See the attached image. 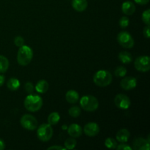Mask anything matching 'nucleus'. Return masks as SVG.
I'll return each mask as SVG.
<instances>
[{"label":"nucleus","instance_id":"f257e3e1","mask_svg":"<svg viewBox=\"0 0 150 150\" xmlns=\"http://www.w3.org/2000/svg\"><path fill=\"white\" fill-rule=\"evenodd\" d=\"M43 101L41 97L31 94L26 96L24 100V107L27 111L31 112H36L39 111L42 106Z\"/></svg>","mask_w":150,"mask_h":150},{"label":"nucleus","instance_id":"f03ea898","mask_svg":"<svg viewBox=\"0 0 150 150\" xmlns=\"http://www.w3.org/2000/svg\"><path fill=\"white\" fill-rule=\"evenodd\" d=\"M112 75L108 70H101L97 72L93 77V81L100 87H105L112 82Z\"/></svg>","mask_w":150,"mask_h":150},{"label":"nucleus","instance_id":"7ed1b4c3","mask_svg":"<svg viewBox=\"0 0 150 150\" xmlns=\"http://www.w3.org/2000/svg\"><path fill=\"white\" fill-rule=\"evenodd\" d=\"M33 58V51L30 47L27 45H22L19 47L17 54V61L20 65L26 66L31 62Z\"/></svg>","mask_w":150,"mask_h":150},{"label":"nucleus","instance_id":"20e7f679","mask_svg":"<svg viewBox=\"0 0 150 150\" xmlns=\"http://www.w3.org/2000/svg\"><path fill=\"white\" fill-rule=\"evenodd\" d=\"M81 107L83 110L89 112L95 111L99 107L98 100L93 95H85L80 100Z\"/></svg>","mask_w":150,"mask_h":150},{"label":"nucleus","instance_id":"39448f33","mask_svg":"<svg viewBox=\"0 0 150 150\" xmlns=\"http://www.w3.org/2000/svg\"><path fill=\"white\" fill-rule=\"evenodd\" d=\"M53 128L51 125L42 124L38 127V131H37V136L40 141L43 142H48L51 140L53 136Z\"/></svg>","mask_w":150,"mask_h":150},{"label":"nucleus","instance_id":"423d86ee","mask_svg":"<svg viewBox=\"0 0 150 150\" xmlns=\"http://www.w3.org/2000/svg\"><path fill=\"white\" fill-rule=\"evenodd\" d=\"M117 41L125 48H132L134 46V39L127 32H120L117 35Z\"/></svg>","mask_w":150,"mask_h":150},{"label":"nucleus","instance_id":"0eeeda50","mask_svg":"<svg viewBox=\"0 0 150 150\" xmlns=\"http://www.w3.org/2000/svg\"><path fill=\"white\" fill-rule=\"evenodd\" d=\"M20 123L22 127L28 130H34L38 128V122L35 117L31 114H24L21 118Z\"/></svg>","mask_w":150,"mask_h":150},{"label":"nucleus","instance_id":"6e6552de","mask_svg":"<svg viewBox=\"0 0 150 150\" xmlns=\"http://www.w3.org/2000/svg\"><path fill=\"white\" fill-rule=\"evenodd\" d=\"M135 68L140 72H148L150 70V59L149 56H141L134 62Z\"/></svg>","mask_w":150,"mask_h":150},{"label":"nucleus","instance_id":"1a4fd4ad","mask_svg":"<svg viewBox=\"0 0 150 150\" xmlns=\"http://www.w3.org/2000/svg\"><path fill=\"white\" fill-rule=\"evenodd\" d=\"M114 103L117 108L126 110L130 108L131 105V101L130 98L125 94H118L114 98Z\"/></svg>","mask_w":150,"mask_h":150},{"label":"nucleus","instance_id":"9d476101","mask_svg":"<svg viewBox=\"0 0 150 150\" xmlns=\"http://www.w3.org/2000/svg\"><path fill=\"white\" fill-rule=\"evenodd\" d=\"M120 86L125 90H132L137 86V80L133 76H127L121 81Z\"/></svg>","mask_w":150,"mask_h":150},{"label":"nucleus","instance_id":"9b49d317","mask_svg":"<svg viewBox=\"0 0 150 150\" xmlns=\"http://www.w3.org/2000/svg\"><path fill=\"white\" fill-rule=\"evenodd\" d=\"M100 132V127L97 123L89 122L85 125L83 127V133L89 137H94L97 136Z\"/></svg>","mask_w":150,"mask_h":150},{"label":"nucleus","instance_id":"f8f14e48","mask_svg":"<svg viewBox=\"0 0 150 150\" xmlns=\"http://www.w3.org/2000/svg\"><path fill=\"white\" fill-rule=\"evenodd\" d=\"M149 144L143 138H137L133 142V149L135 150H149Z\"/></svg>","mask_w":150,"mask_h":150},{"label":"nucleus","instance_id":"ddd939ff","mask_svg":"<svg viewBox=\"0 0 150 150\" xmlns=\"http://www.w3.org/2000/svg\"><path fill=\"white\" fill-rule=\"evenodd\" d=\"M122 10L126 16H131L136 12V6L132 1H124L122 4Z\"/></svg>","mask_w":150,"mask_h":150},{"label":"nucleus","instance_id":"4468645a","mask_svg":"<svg viewBox=\"0 0 150 150\" xmlns=\"http://www.w3.org/2000/svg\"><path fill=\"white\" fill-rule=\"evenodd\" d=\"M67 133L71 137L76 139V138H79L81 136L82 128L78 124H71L68 127Z\"/></svg>","mask_w":150,"mask_h":150},{"label":"nucleus","instance_id":"2eb2a0df","mask_svg":"<svg viewBox=\"0 0 150 150\" xmlns=\"http://www.w3.org/2000/svg\"><path fill=\"white\" fill-rule=\"evenodd\" d=\"M87 0H73L72 7L77 12H83L87 8Z\"/></svg>","mask_w":150,"mask_h":150},{"label":"nucleus","instance_id":"dca6fc26","mask_svg":"<svg viewBox=\"0 0 150 150\" xmlns=\"http://www.w3.org/2000/svg\"><path fill=\"white\" fill-rule=\"evenodd\" d=\"M130 133L128 130L127 129H121L117 132V135H116V139L120 143H126L130 139Z\"/></svg>","mask_w":150,"mask_h":150},{"label":"nucleus","instance_id":"f3484780","mask_svg":"<svg viewBox=\"0 0 150 150\" xmlns=\"http://www.w3.org/2000/svg\"><path fill=\"white\" fill-rule=\"evenodd\" d=\"M65 98L69 103H76L79 100V94L76 90H69L66 93Z\"/></svg>","mask_w":150,"mask_h":150},{"label":"nucleus","instance_id":"a211bd4d","mask_svg":"<svg viewBox=\"0 0 150 150\" xmlns=\"http://www.w3.org/2000/svg\"><path fill=\"white\" fill-rule=\"evenodd\" d=\"M49 88V84L45 80H40L37 83L35 86V90L41 94L45 93Z\"/></svg>","mask_w":150,"mask_h":150},{"label":"nucleus","instance_id":"6ab92c4d","mask_svg":"<svg viewBox=\"0 0 150 150\" xmlns=\"http://www.w3.org/2000/svg\"><path fill=\"white\" fill-rule=\"evenodd\" d=\"M119 59L123 64H130L133 61V57L131 54H130L127 51H121L119 54Z\"/></svg>","mask_w":150,"mask_h":150},{"label":"nucleus","instance_id":"aec40b11","mask_svg":"<svg viewBox=\"0 0 150 150\" xmlns=\"http://www.w3.org/2000/svg\"><path fill=\"white\" fill-rule=\"evenodd\" d=\"M20 81L18 79L16 78H11L8 80L7 83V86L10 91H16L20 87Z\"/></svg>","mask_w":150,"mask_h":150},{"label":"nucleus","instance_id":"412c9836","mask_svg":"<svg viewBox=\"0 0 150 150\" xmlns=\"http://www.w3.org/2000/svg\"><path fill=\"white\" fill-rule=\"evenodd\" d=\"M9 61L5 57L0 55V73H4L9 68Z\"/></svg>","mask_w":150,"mask_h":150},{"label":"nucleus","instance_id":"4be33fe9","mask_svg":"<svg viewBox=\"0 0 150 150\" xmlns=\"http://www.w3.org/2000/svg\"><path fill=\"white\" fill-rule=\"evenodd\" d=\"M59 120L60 116L57 112L51 113L48 117V123L51 125H55L59 122Z\"/></svg>","mask_w":150,"mask_h":150},{"label":"nucleus","instance_id":"5701e85b","mask_svg":"<svg viewBox=\"0 0 150 150\" xmlns=\"http://www.w3.org/2000/svg\"><path fill=\"white\" fill-rule=\"evenodd\" d=\"M76 144L77 142L75 138H69L64 142V147L66 149H73L76 147Z\"/></svg>","mask_w":150,"mask_h":150},{"label":"nucleus","instance_id":"b1692460","mask_svg":"<svg viewBox=\"0 0 150 150\" xmlns=\"http://www.w3.org/2000/svg\"><path fill=\"white\" fill-rule=\"evenodd\" d=\"M105 145L108 149H114L117 147V142L114 138H107L105 141Z\"/></svg>","mask_w":150,"mask_h":150},{"label":"nucleus","instance_id":"393cba45","mask_svg":"<svg viewBox=\"0 0 150 150\" xmlns=\"http://www.w3.org/2000/svg\"><path fill=\"white\" fill-rule=\"evenodd\" d=\"M114 74L117 77L122 78L124 77L127 74V69L125 68L123 66H119L116 68V70H114Z\"/></svg>","mask_w":150,"mask_h":150},{"label":"nucleus","instance_id":"a878e982","mask_svg":"<svg viewBox=\"0 0 150 150\" xmlns=\"http://www.w3.org/2000/svg\"><path fill=\"white\" fill-rule=\"evenodd\" d=\"M68 114L70 117H79L81 114V108L79 106H73L69 109Z\"/></svg>","mask_w":150,"mask_h":150},{"label":"nucleus","instance_id":"bb28decb","mask_svg":"<svg viewBox=\"0 0 150 150\" xmlns=\"http://www.w3.org/2000/svg\"><path fill=\"white\" fill-rule=\"evenodd\" d=\"M149 16H150V10L147 9L146 10H145L143 13H142V21H143L144 23L146 25H149Z\"/></svg>","mask_w":150,"mask_h":150},{"label":"nucleus","instance_id":"cd10ccee","mask_svg":"<svg viewBox=\"0 0 150 150\" xmlns=\"http://www.w3.org/2000/svg\"><path fill=\"white\" fill-rule=\"evenodd\" d=\"M119 24L121 26L122 28L125 29V28L129 26V18L127 16H123L120 19V22H119Z\"/></svg>","mask_w":150,"mask_h":150},{"label":"nucleus","instance_id":"c85d7f7f","mask_svg":"<svg viewBox=\"0 0 150 150\" xmlns=\"http://www.w3.org/2000/svg\"><path fill=\"white\" fill-rule=\"evenodd\" d=\"M24 89L29 95H31V94H33L35 88H34V85L31 82H26L24 85Z\"/></svg>","mask_w":150,"mask_h":150},{"label":"nucleus","instance_id":"c756f323","mask_svg":"<svg viewBox=\"0 0 150 150\" xmlns=\"http://www.w3.org/2000/svg\"><path fill=\"white\" fill-rule=\"evenodd\" d=\"M14 43L16 46L21 47L22 45H24V40L21 36H17L16 38H15Z\"/></svg>","mask_w":150,"mask_h":150},{"label":"nucleus","instance_id":"7c9ffc66","mask_svg":"<svg viewBox=\"0 0 150 150\" xmlns=\"http://www.w3.org/2000/svg\"><path fill=\"white\" fill-rule=\"evenodd\" d=\"M117 148L118 150H132V147L130 146L129 145L126 144L125 143H122L120 144H119L118 146H117Z\"/></svg>","mask_w":150,"mask_h":150},{"label":"nucleus","instance_id":"2f4dec72","mask_svg":"<svg viewBox=\"0 0 150 150\" xmlns=\"http://www.w3.org/2000/svg\"><path fill=\"white\" fill-rule=\"evenodd\" d=\"M144 35L146 39H149L150 37V32H149V25H147L145 26L144 29Z\"/></svg>","mask_w":150,"mask_h":150},{"label":"nucleus","instance_id":"473e14b6","mask_svg":"<svg viewBox=\"0 0 150 150\" xmlns=\"http://www.w3.org/2000/svg\"><path fill=\"white\" fill-rule=\"evenodd\" d=\"M134 1L140 5H145L149 2V0H134Z\"/></svg>","mask_w":150,"mask_h":150},{"label":"nucleus","instance_id":"72a5a7b5","mask_svg":"<svg viewBox=\"0 0 150 150\" xmlns=\"http://www.w3.org/2000/svg\"><path fill=\"white\" fill-rule=\"evenodd\" d=\"M50 149H59V150H65V147H63L62 146H52L48 148V150Z\"/></svg>","mask_w":150,"mask_h":150},{"label":"nucleus","instance_id":"f704fd0d","mask_svg":"<svg viewBox=\"0 0 150 150\" xmlns=\"http://www.w3.org/2000/svg\"><path fill=\"white\" fill-rule=\"evenodd\" d=\"M5 148V143L1 139H0V150H3Z\"/></svg>","mask_w":150,"mask_h":150},{"label":"nucleus","instance_id":"c9c22d12","mask_svg":"<svg viewBox=\"0 0 150 150\" xmlns=\"http://www.w3.org/2000/svg\"><path fill=\"white\" fill-rule=\"evenodd\" d=\"M4 80H5V77L2 75H0V87L4 84Z\"/></svg>","mask_w":150,"mask_h":150}]
</instances>
